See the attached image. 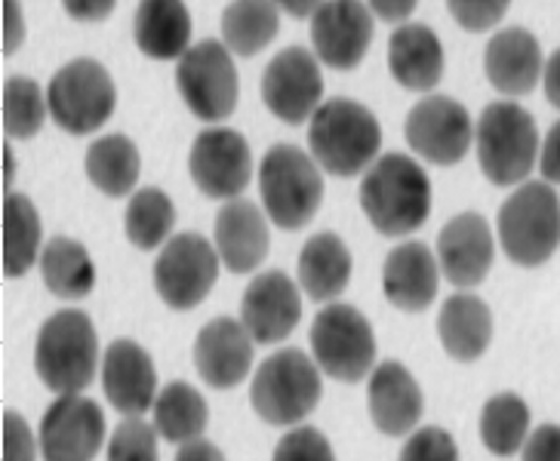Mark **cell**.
I'll list each match as a JSON object with an SVG mask.
<instances>
[{
    "mask_svg": "<svg viewBox=\"0 0 560 461\" xmlns=\"http://www.w3.org/2000/svg\"><path fill=\"white\" fill-rule=\"evenodd\" d=\"M361 210L385 237H407L431 215V181L407 154H382L363 173Z\"/></svg>",
    "mask_w": 560,
    "mask_h": 461,
    "instance_id": "6da1fadb",
    "label": "cell"
},
{
    "mask_svg": "<svg viewBox=\"0 0 560 461\" xmlns=\"http://www.w3.org/2000/svg\"><path fill=\"white\" fill-rule=\"evenodd\" d=\"M314 164L330 176L351 179L376 164L382 127L376 115L354 99H327L308 120Z\"/></svg>",
    "mask_w": 560,
    "mask_h": 461,
    "instance_id": "7a4b0ae2",
    "label": "cell"
},
{
    "mask_svg": "<svg viewBox=\"0 0 560 461\" xmlns=\"http://www.w3.org/2000/svg\"><path fill=\"white\" fill-rule=\"evenodd\" d=\"M34 369L52 394H81L100 369V339L93 320L78 308L52 314L37 332Z\"/></svg>",
    "mask_w": 560,
    "mask_h": 461,
    "instance_id": "3957f363",
    "label": "cell"
},
{
    "mask_svg": "<svg viewBox=\"0 0 560 461\" xmlns=\"http://www.w3.org/2000/svg\"><path fill=\"white\" fill-rule=\"evenodd\" d=\"M320 366L299 347H280L278 354L259 363L249 388V403L268 425L296 428L320 403Z\"/></svg>",
    "mask_w": 560,
    "mask_h": 461,
    "instance_id": "277c9868",
    "label": "cell"
},
{
    "mask_svg": "<svg viewBox=\"0 0 560 461\" xmlns=\"http://www.w3.org/2000/svg\"><path fill=\"white\" fill-rule=\"evenodd\" d=\"M483 176L499 185H524L542 154L539 127L517 102H493L483 108L475 130Z\"/></svg>",
    "mask_w": 560,
    "mask_h": 461,
    "instance_id": "5b68a950",
    "label": "cell"
},
{
    "mask_svg": "<svg viewBox=\"0 0 560 461\" xmlns=\"http://www.w3.org/2000/svg\"><path fill=\"white\" fill-rule=\"evenodd\" d=\"M499 244L511 262L539 268L560 247V198L548 181H524L499 210Z\"/></svg>",
    "mask_w": 560,
    "mask_h": 461,
    "instance_id": "8992f818",
    "label": "cell"
},
{
    "mask_svg": "<svg viewBox=\"0 0 560 461\" xmlns=\"http://www.w3.org/2000/svg\"><path fill=\"white\" fill-rule=\"evenodd\" d=\"M259 194L265 215L278 228L299 230L320 210L324 179L312 154L296 145H275L259 164Z\"/></svg>",
    "mask_w": 560,
    "mask_h": 461,
    "instance_id": "52a82bcc",
    "label": "cell"
},
{
    "mask_svg": "<svg viewBox=\"0 0 560 461\" xmlns=\"http://www.w3.org/2000/svg\"><path fill=\"white\" fill-rule=\"evenodd\" d=\"M308 339H312L314 363L330 379L354 385L373 376L376 335L370 320L354 305H342V302L327 305L314 317Z\"/></svg>",
    "mask_w": 560,
    "mask_h": 461,
    "instance_id": "ba28073f",
    "label": "cell"
},
{
    "mask_svg": "<svg viewBox=\"0 0 560 461\" xmlns=\"http://www.w3.org/2000/svg\"><path fill=\"white\" fill-rule=\"evenodd\" d=\"M47 102L56 127L71 135H90L115 115L117 90L96 59H74L52 74Z\"/></svg>",
    "mask_w": 560,
    "mask_h": 461,
    "instance_id": "9c48e42d",
    "label": "cell"
},
{
    "mask_svg": "<svg viewBox=\"0 0 560 461\" xmlns=\"http://www.w3.org/2000/svg\"><path fill=\"white\" fill-rule=\"evenodd\" d=\"M176 86L188 111L203 123H219L237 108V68L231 52L219 40H200L185 52L176 68Z\"/></svg>",
    "mask_w": 560,
    "mask_h": 461,
    "instance_id": "30bf717a",
    "label": "cell"
},
{
    "mask_svg": "<svg viewBox=\"0 0 560 461\" xmlns=\"http://www.w3.org/2000/svg\"><path fill=\"white\" fill-rule=\"evenodd\" d=\"M219 252L195 230H182L170 237L154 262V289L164 298V305L176 311L198 308L219 281Z\"/></svg>",
    "mask_w": 560,
    "mask_h": 461,
    "instance_id": "8fae6325",
    "label": "cell"
},
{
    "mask_svg": "<svg viewBox=\"0 0 560 461\" xmlns=\"http://www.w3.org/2000/svg\"><path fill=\"white\" fill-rule=\"evenodd\" d=\"M44 461H93L105 446V412L83 394L56 397L37 428Z\"/></svg>",
    "mask_w": 560,
    "mask_h": 461,
    "instance_id": "7c38bea8",
    "label": "cell"
},
{
    "mask_svg": "<svg viewBox=\"0 0 560 461\" xmlns=\"http://www.w3.org/2000/svg\"><path fill=\"white\" fill-rule=\"evenodd\" d=\"M410 149L434 166H456L475 142V123L462 102L450 96H425L407 115Z\"/></svg>",
    "mask_w": 560,
    "mask_h": 461,
    "instance_id": "4fadbf2b",
    "label": "cell"
},
{
    "mask_svg": "<svg viewBox=\"0 0 560 461\" xmlns=\"http://www.w3.org/2000/svg\"><path fill=\"white\" fill-rule=\"evenodd\" d=\"M324 78L317 68V56L305 47L280 50L262 74V102L271 115L299 127L312 120L314 111L324 105Z\"/></svg>",
    "mask_w": 560,
    "mask_h": 461,
    "instance_id": "5bb4252c",
    "label": "cell"
},
{
    "mask_svg": "<svg viewBox=\"0 0 560 461\" xmlns=\"http://www.w3.org/2000/svg\"><path fill=\"white\" fill-rule=\"evenodd\" d=\"M188 169H191L195 185L207 198L237 200V194L253 179V151L237 130L213 127L195 139Z\"/></svg>",
    "mask_w": 560,
    "mask_h": 461,
    "instance_id": "9a60e30c",
    "label": "cell"
},
{
    "mask_svg": "<svg viewBox=\"0 0 560 461\" xmlns=\"http://www.w3.org/2000/svg\"><path fill=\"white\" fill-rule=\"evenodd\" d=\"M373 40V10L366 3H320L312 16L314 56L327 68L351 71L363 62Z\"/></svg>",
    "mask_w": 560,
    "mask_h": 461,
    "instance_id": "2e32d148",
    "label": "cell"
},
{
    "mask_svg": "<svg viewBox=\"0 0 560 461\" xmlns=\"http://www.w3.org/2000/svg\"><path fill=\"white\" fill-rule=\"evenodd\" d=\"M302 320L299 286L283 271H265L253 277L241 298V323L247 327L256 345H275L290 339Z\"/></svg>",
    "mask_w": 560,
    "mask_h": 461,
    "instance_id": "e0dca14e",
    "label": "cell"
},
{
    "mask_svg": "<svg viewBox=\"0 0 560 461\" xmlns=\"http://www.w3.org/2000/svg\"><path fill=\"white\" fill-rule=\"evenodd\" d=\"M493 259V230L483 215H456L438 234V264H441V274L456 289H475L478 283L487 281Z\"/></svg>",
    "mask_w": 560,
    "mask_h": 461,
    "instance_id": "ac0fdd59",
    "label": "cell"
},
{
    "mask_svg": "<svg viewBox=\"0 0 560 461\" xmlns=\"http://www.w3.org/2000/svg\"><path fill=\"white\" fill-rule=\"evenodd\" d=\"M102 388L108 403L117 412L142 415L154 406L158 400V369L151 363V354L130 339H117L105 347L102 357Z\"/></svg>",
    "mask_w": 560,
    "mask_h": 461,
    "instance_id": "d6986e66",
    "label": "cell"
},
{
    "mask_svg": "<svg viewBox=\"0 0 560 461\" xmlns=\"http://www.w3.org/2000/svg\"><path fill=\"white\" fill-rule=\"evenodd\" d=\"M198 376L215 391H231L253 369V335L241 320L215 317L198 332L195 342Z\"/></svg>",
    "mask_w": 560,
    "mask_h": 461,
    "instance_id": "ffe728a7",
    "label": "cell"
},
{
    "mask_svg": "<svg viewBox=\"0 0 560 461\" xmlns=\"http://www.w3.org/2000/svg\"><path fill=\"white\" fill-rule=\"evenodd\" d=\"M366 406H370L373 425L385 437H404L419 425L422 410H425V397L404 363L385 360L370 376Z\"/></svg>",
    "mask_w": 560,
    "mask_h": 461,
    "instance_id": "44dd1931",
    "label": "cell"
},
{
    "mask_svg": "<svg viewBox=\"0 0 560 461\" xmlns=\"http://www.w3.org/2000/svg\"><path fill=\"white\" fill-rule=\"evenodd\" d=\"M271 247L268 218L253 200H229L215 215V252L231 274H249Z\"/></svg>",
    "mask_w": 560,
    "mask_h": 461,
    "instance_id": "7402d4cb",
    "label": "cell"
},
{
    "mask_svg": "<svg viewBox=\"0 0 560 461\" xmlns=\"http://www.w3.org/2000/svg\"><path fill=\"white\" fill-rule=\"evenodd\" d=\"M441 264L425 244L410 240L388 252L382 264V293L397 311L419 314L438 296Z\"/></svg>",
    "mask_w": 560,
    "mask_h": 461,
    "instance_id": "603a6c76",
    "label": "cell"
},
{
    "mask_svg": "<svg viewBox=\"0 0 560 461\" xmlns=\"http://www.w3.org/2000/svg\"><path fill=\"white\" fill-rule=\"evenodd\" d=\"M483 71L505 96H527L542 78L545 59L539 40L527 28H505L490 37L483 52Z\"/></svg>",
    "mask_w": 560,
    "mask_h": 461,
    "instance_id": "cb8c5ba5",
    "label": "cell"
},
{
    "mask_svg": "<svg viewBox=\"0 0 560 461\" xmlns=\"http://www.w3.org/2000/svg\"><path fill=\"white\" fill-rule=\"evenodd\" d=\"M388 68L404 90L429 93L444 78V47L429 25L407 22L388 40Z\"/></svg>",
    "mask_w": 560,
    "mask_h": 461,
    "instance_id": "d4e9b609",
    "label": "cell"
},
{
    "mask_svg": "<svg viewBox=\"0 0 560 461\" xmlns=\"http://www.w3.org/2000/svg\"><path fill=\"white\" fill-rule=\"evenodd\" d=\"M438 335L444 351L459 363H475L493 342V314L483 298L456 293L438 314Z\"/></svg>",
    "mask_w": 560,
    "mask_h": 461,
    "instance_id": "484cf974",
    "label": "cell"
},
{
    "mask_svg": "<svg viewBox=\"0 0 560 461\" xmlns=\"http://www.w3.org/2000/svg\"><path fill=\"white\" fill-rule=\"evenodd\" d=\"M136 47L149 59L173 62L191 50V16L188 7L176 0H145L136 7L132 19Z\"/></svg>",
    "mask_w": 560,
    "mask_h": 461,
    "instance_id": "4316f807",
    "label": "cell"
},
{
    "mask_svg": "<svg viewBox=\"0 0 560 461\" xmlns=\"http://www.w3.org/2000/svg\"><path fill=\"white\" fill-rule=\"evenodd\" d=\"M351 264L346 240L332 230H320L299 252V286L312 302L332 305V298L346 293Z\"/></svg>",
    "mask_w": 560,
    "mask_h": 461,
    "instance_id": "83f0119b",
    "label": "cell"
},
{
    "mask_svg": "<svg viewBox=\"0 0 560 461\" xmlns=\"http://www.w3.org/2000/svg\"><path fill=\"white\" fill-rule=\"evenodd\" d=\"M210 425V410L198 388L188 381H170L154 400V428L166 444H195Z\"/></svg>",
    "mask_w": 560,
    "mask_h": 461,
    "instance_id": "f1b7e54d",
    "label": "cell"
},
{
    "mask_svg": "<svg viewBox=\"0 0 560 461\" xmlns=\"http://www.w3.org/2000/svg\"><path fill=\"white\" fill-rule=\"evenodd\" d=\"M40 277L56 298L81 302L96 286V268L90 252L71 237H52L40 252Z\"/></svg>",
    "mask_w": 560,
    "mask_h": 461,
    "instance_id": "f546056e",
    "label": "cell"
},
{
    "mask_svg": "<svg viewBox=\"0 0 560 461\" xmlns=\"http://www.w3.org/2000/svg\"><path fill=\"white\" fill-rule=\"evenodd\" d=\"M44 240L37 206L25 194H7L3 198V274L10 281L25 277L37 262Z\"/></svg>",
    "mask_w": 560,
    "mask_h": 461,
    "instance_id": "4dcf8cb0",
    "label": "cell"
},
{
    "mask_svg": "<svg viewBox=\"0 0 560 461\" xmlns=\"http://www.w3.org/2000/svg\"><path fill=\"white\" fill-rule=\"evenodd\" d=\"M139 149L120 132L102 135L86 149V176L108 198H127L139 181Z\"/></svg>",
    "mask_w": 560,
    "mask_h": 461,
    "instance_id": "1f68e13d",
    "label": "cell"
},
{
    "mask_svg": "<svg viewBox=\"0 0 560 461\" xmlns=\"http://www.w3.org/2000/svg\"><path fill=\"white\" fill-rule=\"evenodd\" d=\"M280 28V7L265 0H241L222 10V37L234 56L262 52Z\"/></svg>",
    "mask_w": 560,
    "mask_h": 461,
    "instance_id": "d6a6232c",
    "label": "cell"
},
{
    "mask_svg": "<svg viewBox=\"0 0 560 461\" xmlns=\"http://www.w3.org/2000/svg\"><path fill=\"white\" fill-rule=\"evenodd\" d=\"M480 440L483 446L509 459L517 456L529 440V406L517 394H495L480 412Z\"/></svg>",
    "mask_w": 560,
    "mask_h": 461,
    "instance_id": "836d02e7",
    "label": "cell"
},
{
    "mask_svg": "<svg viewBox=\"0 0 560 461\" xmlns=\"http://www.w3.org/2000/svg\"><path fill=\"white\" fill-rule=\"evenodd\" d=\"M176 228V206L161 188H142L130 198V206L124 213V230L127 240L136 249H164L170 234Z\"/></svg>",
    "mask_w": 560,
    "mask_h": 461,
    "instance_id": "e575fe53",
    "label": "cell"
},
{
    "mask_svg": "<svg viewBox=\"0 0 560 461\" xmlns=\"http://www.w3.org/2000/svg\"><path fill=\"white\" fill-rule=\"evenodd\" d=\"M50 115L47 93L32 78H10L3 83V130L13 139H32Z\"/></svg>",
    "mask_w": 560,
    "mask_h": 461,
    "instance_id": "d590c367",
    "label": "cell"
},
{
    "mask_svg": "<svg viewBox=\"0 0 560 461\" xmlns=\"http://www.w3.org/2000/svg\"><path fill=\"white\" fill-rule=\"evenodd\" d=\"M158 437L142 415H130L108 437V461H158Z\"/></svg>",
    "mask_w": 560,
    "mask_h": 461,
    "instance_id": "8d00e7d4",
    "label": "cell"
},
{
    "mask_svg": "<svg viewBox=\"0 0 560 461\" xmlns=\"http://www.w3.org/2000/svg\"><path fill=\"white\" fill-rule=\"evenodd\" d=\"M275 461H336L330 440L317 428H293L275 449Z\"/></svg>",
    "mask_w": 560,
    "mask_h": 461,
    "instance_id": "74e56055",
    "label": "cell"
},
{
    "mask_svg": "<svg viewBox=\"0 0 560 461\" xmlns=\"http://www.w3.org/2000/svg\"><path fill=\"white\" fill-rule=\"evenodd\" d=\"M397 461H459V446L444 428H419Z\"/></svg>",
    "mask_w": 560,
    "mask_h": 461,
    "instance_id": "f35d334b",
    "label": "cell"
},
{
    "mask_svg": "<svg viewBox=\"0 0 560 461\" xmlns=\"http://www.w3.org/2000/svg\"><path fill=\"white\" fill-rule=\"evenodd\" d=\"M446 13L459 22L465 32H487L502 22L509 13L505 0H453L446 3Z\"/></svg>",
    "mask_w": 560,
    "mask_h": 461,
    "instance_id": "ab89813d",
    "label": "cell"
},
{
    "mask_svg": "<svg viewBox=\"0 0 560 461\" xmlns=\"http://www.w3.org/2000/svg\"><path fill=\"white\" fill-rule=\"evenodd\" d=\"M37 446L28 422L16 410L3 412V461H34Z\"/></svg>",
    "mask_w": 560,
    "mask_h": 461,
    "instance_id": "60d3db41",
    "label": "cell"
},
{
    "mask_svg": "<svg viewBox=\"0 0 560 461\" xmlns=\"http://www.w3.org/2000/svg\"><path fill=\"white\" fill-rule=\"evenodd\" d=\"M524 461H560V425H539L524 444Z\"/></svg>",
    "mask_w": 560,
    "mask_h": 461,
    "instance_id": "b9f144b4",
    "label": "cell"
},
{
    "mask_svg": "<svg viewBox=\"0 0 560 461\" xmlns=\"http://www.w3.org/2000/svg\"><path fill=\"white\" fill-rule=\"evenodd\" d=\"M539 169L548 185H560V120L548 130L539 154Z\"/></svg>",
    "mask_w": 560,
    "mask_h": 461,
    "instance_id": "7bdbcfd3",
    "label": "cell"
},
{
    "mask_svg": "<svg viewBox=\"0 0 560 461\" xmlns=\"http://www.w3.org/2000/svg\"><path fill=\"white\" fill-rule=\"evenodd\" d=\"M22 37H25L22 7L10 0V3H3V52H7V56L16 52L19 44H22Z\"/></svg>",
    "mask_w": 560,
    "mask_h": 461,
    "instance_id": "ee69618b",
    "label": "cell"
},
{
    "mask_svg": "<svg viewBox=\"0 0 560 461\" xmlns=\"http://www.w3.org/2000/svg\"><path fill=\"white\" fill-rule=\"evenodd\" d=\"M542 83H545V99L551 102L555 108L560 111V50H555L548 56L542 71Z\"/></svg>",
    "mask_w": 560,
    "mask_h": 461,
    "instance_id": "f6af8a7d",
    "label": "cell"
},
{
    "mask_svg": "<svg viewBox=\"0 0 560 461\" xmlns=\"http://www.w3.org/2000/svg\"><path fill=\"white\" fill-rule=\"evenodd\" d=\"M176 461H225L222 449L210 440H195V444H185L179 449Z\"/></svg>",
    "mask_w": 560,
    "mask_h": 461,
    "instance_id": "bcb514c9",
    "label": "cell"
},
{
    "mask_svg": "<svg viewBox=\"0 0 560 461\" xmlns=\"http://www.w3.org/2000/svg\"><path fill=\"white\" fill-rule=\"evenodd\" d=\"M66 10L74 19H83V22H100V19H108L115 13V3L108 0V3H90V0H83V3H66Z\"/></svg>",
    "mask_w": 560,
    "mask_h": 461,
    "instance_id": "7dc6e473",
    "label": "cell"
},
{
    "mask_svg": "<svg viewBox=\"0 0 560 461\" xmlns=\"http://www.w3.org/2000/svg\"><path fill=\"white\" fill-rule=\"evenodd\" d=\"M370 10H373V16H380L382 22H404V19H410V13L416 10V3H412V0H404V3H373Z\"/></svg>",
    "mask_w": 560,
    "mask_h": 461,
    "instance_id": "c3c4849f",
    "label": "cell"
},
{
    "mask_svg": "<svg viewBox=\"0 0 560 461\" xmlns=\"http://www.w3.org/2000/svg\"><path fill=\"white\" fill-rule=\"evenodd\" d=\"M317 7H320V3H283L280 10H283V13H293V16H305L312 22V16L317 13Z\"/></svg>",
    "mask_w": 560,
    "mask_h": 461,
    "instance_id": "681fc988",
    "label": "cell"
},
{
    "mask_svg": "<svg viewBox=\"0 0 560 461\" xmlns=\"http://www.w3.org/2000/svg\"><path fill=\"white\" fill-rule=\"evenodd\" d=\"M13 173H16V161H13V149L3 145V185H13Z\"/></svg>",
    "mask_w": 560,
    "mask_h": 461,
    "instance_id": "f907efd6",
    "label": "cell"
}]
</instances>
